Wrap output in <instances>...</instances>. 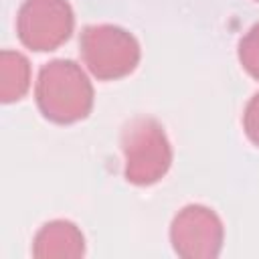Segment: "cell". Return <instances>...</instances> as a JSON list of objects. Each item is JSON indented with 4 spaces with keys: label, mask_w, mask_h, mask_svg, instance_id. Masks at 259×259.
Returning a JSON list of instances; mask_svg holds the SVG:
<instances>
[{
    "label": "cell",
    "mask_w": 259,
    "mask_h": 259,
    "mask_svg": "<svg viewBox=\"0 0 259 259\" xmlns=\"http://www.w3.org/2000/svg\"><path fill=\"white\" fill-rule=\"evenodd\" d=\"M34 97L40 113L53 123L85 119L93 107V85L71 59H55L38 71Z\"/></svg>",
    "instance_id": "1"
},
{
    "label": "cell",
    "mask_w": 259,
    "mask_h": 259,
    "mask_svg": "<svg viewBox=\"0 0 259 259\" xmlns=\"http://www.w3.org/2000/svg\"><path fill=\"white\" fill-rule=\"evenodd\" d=\"M123 176L136 186L156 184L172 164V148L162 123L148 115H138L121 130Z\"/></svg>",
    "instance_id": "2"
},
{
    "label": "cell",
    "mask_w": 259,
    "mask_h": 259,
    "mask_svg": "<svg viewBox=\"0 0 259 259\" xmlns=\"http://www.w3.org/2000/svg\"><path fill=\"white\" fill-rule=\"evenodd\" d=\"M85 253V237L71 221H51L32 239V255L40 259H77Z\"/></svg>",
    "instance_id": "6"
},
{
    "label": "cell",
    "mask_w": 259,
    "mask_h": 259,
    "mask_svg": "<svg viewBox=\"0 0 259 259\" xmlns=\"http://www.w3.org/2000/svg\"><path fill=\"white\" fill-rule=\"evenodd\" d=\"M239 63L253 79L259 81V22L253 24L239 40Z\"/></svg>",
    "instance_id": "8"
},
{
    "label": "cell",
    "mask_w": 259,
    "mask_h": 259,
    "mask_svg": "<svg viewBox=\"0 0 259 259\" xmlns=\"http://www.w3.org/2000/svg\"><path fill=\"white\" fill-rule=\"evenodd\" d=\"M81 59L93 77L115 81L130 75L140 63V42L115 24H89L79 38Z\"/></svg>",
    "instance_id": "3"
},
{
    "label": "cell",
    "mask_w": 259,
    "mask_h": 259,
    "mask_svg": "<svg viewBox=\"0 0 259 259\" xmlns=\"http://www.w3.org/2000/svg\"><path fill=\"white\" fill-rule=\"evenodd\" d=\"M30 87V63L18 51L0 53V101L12 103L26 95Z\"/></svg>",
    "instance_id": "7"
},
{
    "label": "cell",
    "mask_w": 259,
    "mask_h": 259,
    "mask_svg": "<svg viewBox=\"0 0 259 259\" xmlns=\"http://www.w3.org/2000/svg\"><path fill=\"white\" fill-rule=\"evenodd\" d=\"M255 2H259V0H255Z\"/></svg>",
    "instance_id": "10"
},
{
    "label": "cell",
    "mask_w": 259,
    "mask_h": 259,
    "mask_svg": "<svg viewBox=\"0 0 259 259\" xmlns=\"http://www.w3.org/2000/svg\"><path fill=\"white\" fill-rule=\"evenodd\" d=\"M243 130L247 138L259 148V93H255L243 111Z\"/></svg>",
    "instance_id": "9"
},
{
    "label": "cell",
    "mask_w": 259,
    "mask_h": 259,
    "mask_svg": "<svg viewBox=\"0 0 259 259\" xmlns=\"http://www.w3.org/2000/svg\"><path fill=\"white\" fill-rule=\"evenodd\" d=\"M225 227L219 214L202 204H188L170 225V243L180 257L214 259L223 249Z\"/></svg>",
    "instance_id": "5"
},
{
    "label": "cell",
    "mask_w": 259,
    "mask_h": 259,
    "mask_svg": "<svg viewBox=\"0 0 259 259\" xmlns=\"http://www.w3.org/2000/svg\"><path fill=\"white\" fill-rule=\"evenodd\" d=\"M75 14L67 0H24L16 16V34L30 51H55L73 32Z\"/></svg>",
    "instance_id": "4"
}]
</instances>
